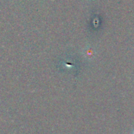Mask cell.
<instances>
[{"instance_id": "cell-1", "label": "cell", "mask_w": 134, "mask_h": 134, "mask_svg": "<svg viewBox=\"0 0 134 134\" xmlns=\"http://www.w3.org/2000/svg\"><path fill=\"white\" fill-rule=\"evenodd\" d=\"M133 134H134V132H133Z\"/></svg>"}]
</instances>
